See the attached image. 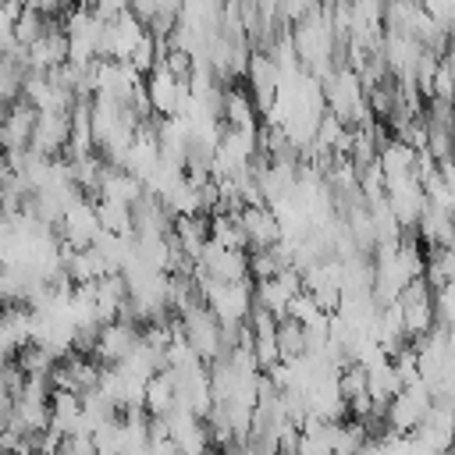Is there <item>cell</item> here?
<instances>
[{"label": "cell", "instance_id": "obj_1", "mask_svg": "<svg viewBox=\"0 0 455 455\" xmlns=\"http://www.w3.org/2000/svg\"><path fill=\"white\" fill-rule=\"evenodd\" d=\"M181 334L188 338V345L199 352L203 363H213L220 355H228V345H224V327L217 320V313L199 299L192 302L188 309H181V320H178Z\"/></svg>", "mask_w": 455, "mask_h": 455}, {"label": "cell", "instance_id": "obj_2", "mask_svg": "<svg viewBox=\"0 0 455 455\" xmlns=\"http://www.w3.org/2000/svg\"><path fill=\"white\" fill-rule=\"evenodd\" d=\"M103 25L107 18L92 7H78L64 18V36H68V60L75 64H92L103 57Z\"/></svg>", "mask_w": 455, "mask_h": 455}, {"label": "cell", "instance_id": "obj_3", "mask_svg": "<svg viewBox=\"0 0 455 455\" xmlns=\"http://www.w3.org/2000/svg\"><path fill=\"white\" fill-rule=\"evenodd\" d=\"M430 405H434V391H430V384L419 377V380H412V384H402V391L387 402V409H384V419H387V430H395V434H412L419 423H423V416L430 412Z\"/></svg>", "mask_w": 455, "mask_h": 455}, {"label": "cell", "instance_id": "obj_4", "mask_svg": "<svg viewBox=\"0 0 455 455\" xmlns=\"http://www.w3.org/2000/svg\"><path fill=\"white\" fill-rule=\"evenodd\" d=\"M146 92H149V107L160 117H174L185 114L192 103V85L188 78H178L174 71L164 68V60H156V68L146 75Z\"/></svg>", "mask_w": 455, "mask_h": 455}, {"label": "cell", "instance_id": "obj_5", "mask_svg": "<svg viewBox=\"0 0 455 455\" xmlns=\"http://www.w3.org/2000/svg\"><path fill=\"white\" fill-rule=\"evenodd\" d=\"M405 320V334L409 338H423L434 323H437V309H434V284L427 277H416L402 288V295L395 299Z\"/></svg>", "mask_w": 455, "mask_h": 455}, {"label": "cell", "instance_id": "obj_6", "mask_svg": "<svg viewBox=\"0 0 455 455\" xmlns=\"http://www.w3.org/2000/svg\"><path fill=\"white\" fill-rule=\"evenodd\" d=\"M57 231H60V242H64L68 249H89V245L96 242V235L103 231V228H100L96 203L85 199V196H78V199L68 206V213L60 217Z\"/></svg>", "mask_w": 455, "mask_h": 455}, {"label": "cell", "instance_id": "obj_7", "mask_svg": "<svg viewBox=\"0 0 455 455\" xmlns=\"http://www.w3.org/2000/svg\"><path fill=\"white\" fill-rule=\"evenodd\" d=\"M139 341H142V331H139L128 316H117V320H110V323L100 327V334H96V341H92V355H96L103 366H117Z\"/></svg>", "mask_w": 455, "mask_h": 455}, {"label": "cell", "instance_id": "obj_8", "mask_svg": "<svg viewBox=\"0 0 455 455\" xmlns=\"http://www.w3.org/2000/svg\"><path fill=\"white\" fill-rule=\"evenodd\" d=\"M196 270L217 277V281H249L252 267H249V256L245 249H224L217 242H206L199 259H196Z\"/></svg>", "mask_w": 455, "mask_h": 455}, {"label": "cell", "instance_id": "obj_9", "mask_svg": "<svg viewBox=\"0 0 455 455\" xmlns=\"http://www.w3.org/2000/svg\"><path fill=\"white\" fill-rule=\"evenodd\" d=\"M299 291H302V274H299L295 267H288V270H281L277 277L256 281V306L267 309V313H274V316L281 320V316L288 313V302H291Z\"/></svg>", "mask_w": 455, "mask_h": 455}, {"label": "cell", "instance_id": "obj_10", "mask_svg": "<svg viewBox=\"0 0 455 455\" xmlns=\"http://www.w3.org/2000/svg\"><path fill=\"white\" fill-rule=\"evenodd\" d=\"M142 36H146V25L132 11H121V14L107 18V25H103V57L128 60Z\"/></svg>", "mask_w": 455, "mask_h": 455}, {"label": "cell", "instance_id": "obj_11", "mask_svg": "<svg viewBox=\"0 0 455 455\" xmlns=\"http://www.w3.org/2000/svg\"><path fill=\"white\" fill-rule=\"evenodd\" d=\"M32 327H36L32 306H7L0 313V363H7L25 345H32Z\"/></svg>", "mask_w": 455, "mask_h": 455}, {"label": "cell", "instance_id": "obj_12", "mask_svg": "<svg viewBox=\"0 0 455 455\" xmlns=\"http://www.w3.org/2000/svg\"><path fill=\"white\" fill-rule=\"evenodd\" d=\"M249 345H252V355L259 363V370H270L274 363H281V348H277V316L252 306L249 313Z\"/></svg>", "mask_w": 455, "mask_h": 455}, {"label": "cell", "instance_id": "obj_13", "mask_svg": "<svg viewBox=\"0 0 455 455\" xmlns=\"http://www.w3.org/2000/svg\"><path fill=\"white\" fill-rule=\"evenodd\" d=\"M68 142H71V110L68 114H36L28 149H36L43 156H57L68 149Z\"/></svg>", "mask_w": 455, "mask_h": 455}, {"label": "cell", "instance_id": "obj_14", "mask_svg": "<svg viewBox=\"0 0 455 455\" xmlns=\"http://www.w3.org/2000/svg\"><path fill=\"white\" fill-rule=\"evenodd\" d=\"M412 434H416L430 451L448 455V448H451V441H455V409H448V405L434 402V405H430V412L423 416V423H419Z\"/></svg>", "mask_w": 455, "mask_h": 455}, {"label": "cell", "instance_id": "obj_15", "mask_svg": "<svg viewBox=\"0 0 455 455\" xmlns=\"http://www.w3.org/2000/svg\"><path fill=\"white\" fill-rule=\"evenodd\" d=\"M245 75H249V85H252V103L259 110H267L274 103V96H277V85H281V71H277L274 57L267 50H252Z\"/></svg>", "mask_w": 455, "mask_h": 455}, {"label": "cell", "instance_id": "obj_16", "mask_svg": "<svg viewBox=\"0 0 455 455\" xmlns=\"http://www.w3.org/2000/svg\"><path fill=\"white\" fill-rule=\"evenodd\" d=\"M36 114H39V110H36L28 100H14V103L7 107V114L0 117V142H4L7 153H11V149H25V146L32 142Z\"/></svg>", "mask_w": 455, "mask_h": 455}, {"label": "cell", "instance_id": "obj_17", "mask_svg": "<svg viewBox=\"0 0 455 455\" xmlns=\"http://www.w3.org/2000/svg\"><path fill=\"white\" fill-rule=\"evenodd\" d=\"M238 220H242V231H245V245L249 249H267V245L281 242V224H277V217H274V210L267 203L242 206L238 210Z\"/></svg>", "mask_w": 455, "mask_h": 455}, {"label": "cell", "instance_id": "obj_18", "mask_svg": "<svg viewBox=\"0 0 455 455\" xmlns=\"http://www.w3.org/2000/svg\"><path fill=\"white\" fill-rule=\"evenodd\" d=\"M174 224V213L167 210V203L153 192H142L132 203V231L135 235H167Z\"/></svg>", "mask_w": 455, "mask_h": 455}, {"label": "cell", "instance_id": "obj_19", "mask_svg": "<svg viewBox=\"0 0 455 455\" xmlns=\"http://www.w3.org/2000/svg\"><path fill=\"white\" fill-rule=\"evenodd\" d=\"M50 427L60 437H68V434H89L85 416H82V395L53 387V395H50Z\"/></svg>", "mask_w": 455, "mask_h": 455}, {"label": "cell", "instance_id": "obj_20", "mask_svg": "<svg viewBox=\"0 0 455 455\" xmlns=\"http://www.w3.org/2000/svg\"><path fill=\"white\" fill-rule=\"evenodd\" d=\"M50 380H53V387H60V391L85 395V391L96 387V380H100V366H96L92 359H85V355H64V363L53 370Z\"/></svg>", "mask_w": 455, "mask_h": 455}, {"label": "cell", "instance_id": "obj_21", "mask_svg": "<svg viewBox=\"0 0 455 455\" xmlns=\"http://www.w3.org/2000/svg\"><path fill=\"white\" fill-rule=\"evenodd\" d=\"M171 242L196 263L199 259V252H203V245L210 242V220L203 217V213H192V217H174V224H171Z\"/></svg>", "mask_w": 455, "mask_h": 455}, {"label": "cell", "instance_id": "obj_22", "mask_svg": "<svg viewBox=\"0 0 455 455\" xmlns=\"http://www.w3.org/2000/svg\"><path fill=\"white\" fill-rule=\"evenodd\" d=\"M142 192H146V185H142L132 171H124V167H110V164H107V171H103V178H100V188H96V199H110V203H124V206H132Z\"/></svg>", "mask_w": 455, "mask_h": 455}, {"label": "cell", "instance_id": "obj_23", "mask_svg": "<svg viewBox=\"0 0 455 455\" xmlns=\"http://www.w3.org/2000/svg\"><path fill=\"white\" fill-rule=\"evenodd\" d=\"M419 238L427 242V249H444V245H455V213L444 210V206H430L423 210L419 217Z\"/></svg>", "mask_w": 455, "mask_h": 455}, {"label": "cell", "instance_id": "obj_24", "mask_svg": "<svg viewBox=\"0 0 455 455\" xmlns=\"http://www.w3.org/2000/svg\"><path fill=\"white\" fill-rule=\"evenodd\" d=\"M64 60H68V36H64V28L60 32L46 28L36 43H28V68L32 71H50V68H57Z\"/></svg>", "mask_w": 455, "mask_h": 455}, {"label": "cell", "instance_id": "obj_25", "mask_svg": "<svg viewBox=\"0 0 455 455\" xmlns=\"http://www.w3.org/2000/svg\"><path fill=\"white\" fill-rule=\"evenodd\" d=\"M366 384H370V398L377 409H387V402L402 391V377L391 366V359H380L373 366H366Z\"/></svg>", "mask_w": 455, "mask_h": 455}, {"label": "cell", "instance_id": "obj_26", "mask_svg": "<svg viewBox=\"0 0 455 455\" xmlns=\"http://www.w3.org/2000/svg\"><path fill=\"white\" fill-rule=\"evenodd\" d=\"M178 405V395H174V377L171 370H160L146 380V412L149 416H167L171 409Z\"/></svg>", "mask_w": 455, "mask_h": 455}, {"label": "cell", "instance_id": "obj_27", "mask_svg": "<svg viewBox=\"0 0 455 455\" xmlns=\"http://www.w3.org/2000/svg\"><path fill=\"white\" fill-rule=\"evenodd\" d=\"M249 267H252L256 281L277 277L281 270L291 267V245H288V242H274V245H267V249H256V256L249 259Z\"/></svg>", "mask_w": 455, "mask_h": 455}, {"label": "cell", "instance_id": "obj_28", "mask_svg": "<svg viewBox=\"0 0 455 455\" xmlns=\"http://www.w3.org/2000/svg\"><path fill=\"white\" fill-rule=\"evenodd\" d=\"M224 121L228 128H256V103L242 89H224Z\"/></svg>", "mask_w": 455, "mask_h": 455}, {"label": "cell", "instance_id": "obj_29", "mask_svg": "<svg viewBox=\"0 0 455 455\" xmlns=\"http://www.w3.org/2000/svg\"><path fill=\"white\" fill-rule=\"evenodd\" d=\"M96 213H100V228H103V231H114V235H135V231H132V206L100 199V203H96Z\"/></svg>", "mask_w": 455, "mask_h": 455}, {"label": "cell", "instance_id": "obj_30", "mask_svg": "<svg viewBox=\"0 0 455 455\" xmlns=\"http://www.w3.org/2000/svg\"><path fill=\"white\" fill-rule=\"evenodd\" d=\"M277 348H281V359H295L306 352V327L291 316H281L277 320Z\"/></svg>", "mask_w": 455, "mask_h": 455}, {"label": "cell", "instance_id": "obj_31", "mask_svg": "<svg viewBox=\"0 0 455 455\" xmlns=\"http://www.w3.org/2000/svg\"><path fill=\"white\" fill-rule=\"evenodd\" d=\"M18 363H21V370H25L28 377H53V370H57V359H53L46 348H39L36 341L18 352Z\"/></svg>", "mask_w": 455, "mask_h": 455}, {"label": "cell", "instance_id": "obj_32", "mask_svg": "<svg viewBox=\"0 0 455 455\" xmlns=\"http://www.w3.org/2000/svg\"><path fill=\"white\" fill-rule=\"evenodd\" d=\"M46 28H50V25H46V18H43L39 11H32V7H21V11H18V18H14V36H18V43H21V46L36 43Z\"/></svg>", "mask_w": 455, "mask_h": 455}, {"label": "cell", "instance_id": "obj_33", "mask_svg": "<svg viewBox=\"0 0 455 455\" xmlns=\"http://www.w3.org/2000/svg\"><path fill=\"white\" fill-rule=\"evenodd\" d=\"M284 316H291V320H299V323L306 327V323L320 320V316H323V309H320V302H316V299H313V295L302 288V291H299V295L288 302V313H284Z\"/></svg>", "mask_w": 455, "mask_h": 455}, {"label": "cell", "instance_id": "obj_34", "mask_svg": "<svg viewBox=\"0 0 455 455\" xmlns=\"http://www.w3.org/2000/svg\"><path fill=\"white\" fill-rule=\"evenodd\" d=\"M64 4H68V0H25V7L39 11L43 18H46V14H57V11H64Z\"/></svg>", "mask_w": 455, "mask_h": 455}, {"label": "cell", "instance_id": "obj_35", "mask_svg": "<svg viewBox=\"0 0 455 455\" xmlns=\"http://www.w3.org/2000/svg\"><path fill=\"white\" fill-rule=\"evenodd\" d=\"M359 455H387V441H384V434H380V437H366V444H363Z\"/></svg>", "mask_w": 455, "mask_h": 455}, {"label": "cell", "instance_id": "obj_36", "mask_svg": "<svg viewBox=\"0 0 455 455\" xmlns=\"http://www.w3.org/2000/svg\"><path fill=\"white\" fill-rule=\"evenodd\" d=\"M224 455H259V451H256L249 441H235V444L224 448Z\"/></svg>", "mask_w": 455, "mask_h": 455}, {"label": "cell", "instance_id": "obj_37", "mask_svg": "<svg viewBox=\"0 0 455 455\" xmlns=\"http://www.w3.org/2000/svg\"><path fill=\"white\" fill-rule=\"evenodd\" d=\"M448 455H455V441H451V448H448Z\"/></svg>", "mask_w": 455, "mask_h": 455}]
</instances>
